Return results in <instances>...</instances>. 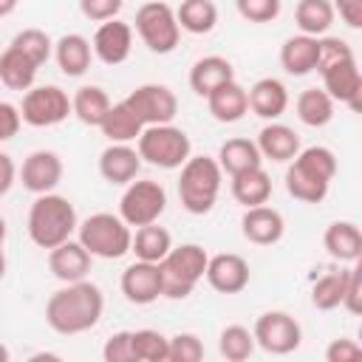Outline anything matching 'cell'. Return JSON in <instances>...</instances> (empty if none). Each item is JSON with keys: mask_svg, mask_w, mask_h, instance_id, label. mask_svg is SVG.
<instances>
[{"mask_svg": "<svg viewBox=\"0 0 362 362\" xmlns=\"http://www.w3.org/2000/svg\"><path fill=\"white\" fill-rule=\"evenodd\" d=\"M331 6L348 28H362V0H331Z\"/></svg>", "mask_w": 362, "mask_h": 362, "instance_id": "cell-49", "label": "cell"}, {"mask_svg": "<svg viewBox=\"0 0 362 362\" xmlns=\"http://www.w3.org/2000/svg\"><path fill=\"white\" fill-rule=\"evenodd\" d=\"M122 6H124V0H79V11L90 23L113 20L122 11Z\"/></svg>", "mask_w": 362, "mask_h": 362, "instance_id": "cell-45", "label": "cell"}, {"mask_svg": "<svg viewBox=\"0 0 362 362\" xmlns=\"http://www.w3.org/2000/svg\"><path fill=\"white\" fill-rule=\"evenodd\" d=\"M175 20L187 34H209L218 23V6L212 0H181Z\"/></svg>", "mask_w": 362, "mask_h": 362, "instance_id": "cell-36", "label": "cell"}, {"mask_svg": "<svg viewBox=\"0 0 362 362\" xmlns=\"http://www.w3.org/2000/svg\"><path fill=\"white\" fill-rule=\"evenodd\" d=\"M90 263H93V255L79 243V240H62L59 246L48 249V269L57 280L62 283H76V280H85L88 272H90Z\"/></svg>", "mask_w": 362, "mask_h": 362, "instance_id": "cell-20", "label": "cell"}, {"mask_svg": "<svg viewBox=\"0 0 362 362\" xmlns=\"http://www.w3.org/2000/svg\"><path fill=\"white\" fill-rule=\"evenodd\" d=\"M218 167L226 173V175H238L249 167H260L263 164V156L257 150V144L252 139H243V136H235V139H226L218 150Z\"/></svg>", "mask_w": 362, "mask_h": 362, "instance_id": "cell-29", "label": "cell"}, {"mask_svg": "<svg viewBox=\"0 0 362 362\" xmlns=\"http://www.w3.org/2000/svg\"><path fill=\"white\" fill-rule=\"evenodd\" d=\"M294 107H297V119L308 127H325L334 119V99L322 88H305L297 96Z\"/></svg>", "mask_w": 362, "mask_h": 362, "instance_id": "cell-35", "label": "cell"}, {"mask_svg": "<svg viewBox=\"0 0 362 362\" xmlns=\"http://www.w3.org/2000/svg\"><path fill=\"white\" fill-rule=\"evenodd\" d=\"M204 359V342L198 334H175L167 345V362H201Z\"/></svg>", "mask_w": 362, "mask_h": 362, "instance_id": "cell-41", "label": "cell"}, {"mask_svg": "<svg viewBox=\"0 0 362 362\" xmlns=\"http://www.w3.org/2000/svg\"><path fill=\"white\" fill-rule=\"evenodd\" d=\"M122 294L133 305H150L161 297V272L158 263L136 260L122 272Z\"/></svg>", "mask_w": 362, "mask_h": 362, "instance_id": "cell-17", "label": "cell"}, {"mask_svg": "<svg viewBox=\"0 0 362 362\" xmlns=\"http://www.w3.org/2000/svg\"><path fill=\"white\" fill-rule=\"evenodd\" d=\"M136 150H139L141 161H147L153 167L178 170L192 156V141L173 122L170 124H147L141 130V136L136 139Z\"/></svg>", "mask_w": 362, "mask_h": 362, "instance_id": "cell-7", "label": "cell"}, {"mask_svg": "<svg viewBox=\"0 0 362 362\" xmlns=\"http://www.w3.org/2000/svg\"><path fill=\"white\" fill-rule=\"evenodd\" d=\"M345 283H348V269H339V272H328L322 277L314 280L311 286V305L317 311H334L342 305V297H345Z\"/></svg>", "mask_w": 362, "mask_h": 362, "instance_id": "cell-37", "label": "cell"}, {"mask_svg": "<svg viewBox=\"0 0 362 362\" xmlns=\"http://www.w3.org/2000/svg\"><path fill=\"white\" fill-rule=\"evenodd\" d=\"M317 42H320L317 71L325 68V65H331V62H339V59L354 57V48H351L345 40H339V37H317Z\"/></svg>", "mask_w": 362, "mask_h": 362, "instance_id": "cell-44", "label": "cell"}, {"mask_svg": "<svg viewBox=\"0 0 362 362\" xmlns=\"http://www.w3.org/2000/svg\"><path fill=\"white\" fill-rule=\"evenodd\" d=\"M6 277V255H3V249H0V280Z\"/></svg>", "mask_w": 362, "mask_h": 362, "instance_id": "cell-54", "label": "cell"}, {"mask_svg": "<svg viewBox=\"0 0 362 362\" xmlns=\"http://www.w3.org/2000/svg\"><path fill=\"white\" fill-rule=\"evenodd\" d=\"M102 356H105V362H136L130 331H116V334H110L107 342H105V348H102Z\"/></svg>", "mask_w": 362, "mask_h": 362, "instance_id": "cell-43", "label": "cell"}, {"mask_svg": "<svg viewBox=\"0 0 362 362\" xmlns=\"http://www.w3.org/2000/svg\"><path fill=\"white\" fill-rule=\"evenodd\" d=\"M240 232L255 246H274L286 232V221L280 209L269 204H257V206H246L240 218Z\"/></svg>", "mask_w": 362, "mask_h": 362, "instance_id": "cell-18", "label": "cell"}, {"mask_svg": "<svg viewBox=\"0 0 362 362\" xmlns=\"http://www.w3.org/2000/svg\"><path fill=\"white\" fill-rule=\"evenodd\" d=\"M206 107L212 113L215 122L221 124H235L249 113V99H246V88L235 79L223 82L221 88H215L206 96Z\"/></svg>", "mask_w": 362, "mask_h": 362, "instance_id": "cell-23", "label": "cell"}, {"mask_svg": "<svg viewBox=\"0 0 362 362\" xmlns=\"http://www.w3.org/2000/svg\"><path fill=\"white\" fill-rule=\"evenodd\" d=\"M28 238L34 246L40 249H54L62 240H68L79 221H76V209L65 195L57 192H42L34 198L31 209H28Z\"/></svg>", "mask_w": 362, "mask_h": 362, "instance_id": "cell-3", "label": "cell"}, {"mask_svg": "<svg viewBox=\"0 0 362 362\" xmlns=\"http://www.w3.org/2000/svg\"><path fill=\"white\" fill-rule=\"evenodd\" d=\"M54 59H57V65L65 76H74V79L82 76L90 68V59H93L90 40L82 37V34H62L54 42Z\"/></svg>", "mask_w": 362, "mask_h": 362, "instance_id": "cell-26", "label": "cell"}, {"mask_svg": "<svg viewBox=\"0 0 362 362\" xmlns=\"http://www.w3.org/2000/svg\"><path fill=\"white\" fill-rule=\"evenodd\" d=\"M76 240L93 255V257H102V260H119L130 252V240H133V232L130 226L113 215V212H93L88 215L79 226H76Z\"/></svg>", "mask_w": 362, "mask_h": 362, "instance_id": "cell-6", "label": "cell"}, {"mask_svg": "<svg viewBox=\"0 0 362 362\" xmlns=\"http://www.w3.org/2000/svg\"><path fill=\"white\" fill-rule=\"evenodd\" d=\"M17 3H20V0H0V20H3V17H8V14H14Z\"/></svg>", "mask_w": 362, "mask_h": 362, "instance_id": "cell-51", "label": "cell"}, {"mask_svg": "<svg viewBox=\"0 0 362 362\" xmlns=\"http://www.w3.org/2000/svg\"><path fill=\"white\" fill-rule=\"evenodd\" d=\"M235 8L249 23H272L280 17L283 0H235Z\"/></svg>", "mask_w": 362, "mask_h": 362, "instance_id": "cell-42", "label": "cell"}, {"mask_svg": "<svg viewBox=\"0 0 362 362\" xmlns=\"http://www.w3.org/2000/svg\"><path fill=\"white\" fill-rule=\"evenodd\" d=\"M337 175V156L331 147L311 144L300 147V153L286 167V189L291 198L303 204H322Z\"/></svg>", "mask_w": 362, "mask_h": 362, "instance_id": "cell-2", "label": "cell"}, {"mask_svg": "<svg viewBox=\"0 0 362 362\" xmlns=\"http://www.w3.org/2000/svg\"><path fill=\"white\" fill-rule=\"evenodd\" d=\"M124 102L133 107V113L141 119V124H170L178 113V99L175 93L167 88V85H158V82H147V85H139L133 88Z\"/></svg>", "mask_w": 362, "mask_h": 362, "instance_id": "cell-12", "label": "cell"}, {"mask_svg": "<svg viewBox=\"0 0 362 362\" xmlns=\"http://www.w3.org/2000/svg\"><path fill=\"white\" fill-rule=\"evenodd\" d=\"M229 79H235V68H232V62H229L226 57H221V54H206V57L195 59L192 68H189V88H192L198 96H204V99H206L215 88H221L223 82H229Z\"/></svg>", "mask_w": 362, "mask_h": 362, "instance_id": "cell-24", "label": "cell"}, {"mask_svg": "<svg viewBox=\"0 0 362 362\" xmlns=\"http://www.w3.org/2000/svg\"><path fill=\"white\" fill-rule=\"evenodd\" d=\"M20 116L31 127H54L71 116V96L59 85H31L23 93Z\"/></svg>", "mask_w": 362, "mask_h": 362, "instance_id": "cell-10", "label": "cell"}, {"mask_svg": "<svg viewBox=\"0 0 362 362\" xmlns=\"http://www.w3.org/2000/svg\"><path fill=\"white\" fill-rule=\"evenodd\" d=\"M325 252L339 263H356L362 257V232L354 221H334L322 235Z\"/></svg>", "mask_w": 362, "mask_h": 362, "instance_id": "cell-25", "label": "cell"}, {"mask_svg": "<svg viewBox=\"0 0 362 362\" xmlns=\"http://www.w3.org/2000/svg\"><path fill=\"white\" fill-rule=\"evenodd\" d=\"M6 235H8V229H6V218L0 215V249H3V243H6Z\"/></svg>", "mask_w": 362, "mask_h": 362, "instance_id": "cell-52", "label": "cell"}, {"mask_svg": "<svg viewBox=\"0 0 362 362\" xmlns=\"http://www.w3.org/2000/svg\"><path fill=\"white\" fill-rule=\"evenodd\" d=\"M11 45L17 51H23L28 59H34L37 65H45L48 57L54 54V42H51V37L42 28H23V31H17Z\"/></svg>", "mask_w": 362, "mask_h": 362, "instance_id": "cell-40", "label": "cell"}, {"mask_svg": "<svg viewBox=\"0 0 362 362\" xmlns=\"http://www.w3.org/2000/svg\"><path fill=\"white\" fill-rule=\"evenodd\" d=\"M218 351L229 362H243V359H249L255 354V337H252V331L246 325H238V322L226 325L221 331V337H218Z\"/></svg>", "mask_w": 362, "mask_h": 362, "instance_id": "cell-38", "label": "cell"}, {"mask_svg": "<svg viewBox=\"0 0 362 362\" xmlns=\"http://www.w3.org/2000/svg\"><path fill=\"white\" fill-rule=\"evenodd\" d=\"M170 249H173V238L164 226H158V221L147 226H136V235L130 240V252L136 255V260L158 263Z\"/></svg>", "mask_w": 362, "mask_h": 362, "instance_id": "cell-33", "label": "cell"}, {"mask_svg": "<svg viewBox=\"0 0 362 362\" xmlns=\"http://www.w3.org/2000/svg\"><path fill=\"white\" fill-rule=\"evenodd\" d=\"M317 57H320V42L317 37L308 34H294L280 48V65L291 76H305L317 71Z\"/></svg>", "mask_w": 362, "mask_h": 362, "instance_id": "cell-27", "label": "cell"}, {"mask_svg": "<svg viewBox=\"0 0 362 362\" xmlns=\"http://www.w3.org/2000/svg\"><path fill=\"white\" fill-rule=\"evenodd\" d=\"M99 130L105 133L107 141H124V144H130V141H136V139L141 136L144 124H141V119L133 113V107L122 99V102L110 105V110L105 113Z\"/></svg>", "mask_w": 362, "mask_h": 362, "instance_id": "cell-31", "label": "cell"}, {"mask_svg": "<svg viewBox=\"0 0 362 362\" xmlns=\"http://www.w3.org/2000/svg\"><path fill=\"white\" fill-rule=\"evenodd\" d=\"M249 263L246 257L235 255V252H221V255H212L206 260V283L218 291V294H240L246 286H249Z\"/></svg>", "mask_w": 362, "mask_h": 362, "instance_id": "cell-15", "label": "cell"}, {"mask_svg": "<svg viewBox=\"0 0 362 362\" xmlns=\"http://www.w3.org/2000/svg\"><path fill=\"white\" fill-rule=\"evenodd\" d=\"M325 359H328V362H356V359H362V348H359L354 339L339 337V339H334V342L325 348Z\"/></svg>", "mask_w": 362, "mask_h": 362, "instance_id": "cell-47", "label": "cell"}, {"mask_svg": "<svg viewBox=\"0 0 362 362\" xmlns=\"http://www.w3.org/2000/svg\"><path fill=\"white\" fill-rule=\"evenodd\" d=\"M342 308H348L351 314H359V311H362V266H359V260L351 263V269H348V283H345Z\"/></svg>", "mask_w": 362, "mask_h": 362, "instance_id": "cell-46", "label": "cell"}, {"mask_svg": "<svg viewBox=\"0 0 362 362\" xmlns=\"http://www.w3.org/2000/svg\"><path fill=\"white\" fill-rule=\"evenodd\" d=\"M252 337H255V345H260L266 354L286 356V354L300 348L303 328H300V322L288 311H263L255 320Z\"/></svg>", "mask_w": 362, "mask_h": 362, "instance_id": "cell-11", "label": "cell"}, {"mask_svg": "<svg viewBox=\"0 0 362 362\" xmlns=\"http://www.w3.org/2000/svg\"><path fill=\"white\" fill-rule=\"evenodd\" d=\"M8 356H11V354H8V348L0 342V362H8Z\"/></svg>", "mask_w": 362, "mask_h": 362, "instance_id": "cell-53", "label": "cell"}, {"mask_svg": "<svg viewBox=\"0 0 362 362\" xmlns=\"http://www.w3.org/2000/svg\"><path fill=\"white\" fill-rule=\"evenodd\" d=\"M232 198L240 206L269 204V198H272V178L263 170V164L260 167H249V170L232 175Z\"/></svg>", "mask_w": 362, "mask_h": 362, "instance_id": "cell-28", "label": "cell"}, {"mask_svg": "<svg viewBox=\"0 0 362 362\" xmlns=\"http://www.w3.org/2000/svg\"><path fill=\"white\" fill-rule=\"evenodd\" d=\"M178 170H181L178 175L181 206L189 215L212 212L221 192V181H223V170L218 167V161L212 156H189Z\"/></svg>", "mask_w": 362, "mask_h": 362, "instance_id": "cell-4", "label": "cell"}, {"mask_svg": "<svg viewBox=\"0 0 362 362\" xmlns=\"http://www.w3.org/2000/svg\"><path fill=\"white\" fill-rule=\"evenodd\" d=\"M23 124V116H20V107L11 105V102H3L0 99V141H8L17 136Z\"/></svg>", "mask_w": 362, "mask_h": 362, "instance_id": "cell-48", "label": "cell"}, {"mask_svg": "<svg viewBox=\"0 0 362 362\" xmlns=\"http://www.w3.org/2000/svg\"><path fill=\"white\" fill-rule=\"evenodd\" d=\"M255 144H257V150H260L263 158L277 161V164H288L300 153V136H297V130L288 127V124H283V122H277V119L260 127Z\"/></svg>", "mask_w": 362, "mask_h": 362, "instance_id": "cell-22", "label": "cell"}, {"mask_svg": "<svg viewBox=\"0 0 362 362\" xmlns=\"http://www.w3.org/2000/svg\"><path fill=\"white\" fill-rule=\"evenodd\" d=\"M102 311H105V294L96 283L85 277L76 283H65L48 297L45 322L51 325V331L62 337H76L96 328V322L102 320Z\"/></svg>", "mask_w": 362, "mask_h": 362, "instance_id": "cell-1", "label": "cell"}, {"mask_svg": "<svg viewBox=\"0 0 362 362\" xmlns=\"http://www.w3.org/2000/svg\"><path fill=\"white\" fill-rule=\"evenodd\" d=\"M334 6L331 0H300L294 8V23L300 34L308 37H325L328 28L334 25Z\"/></svg>", "mask_w": 362, "mask_h": 362, "instance_id": "cell-34", "label": "cell"}, {"mask_svg": "<svg viewBox=\"0 0 362 362\" xmlns=\"http://www.w3.org/2000/svg\"><path fill=\"white\" fill-rule=\"evenodd\" d=\"M14 178H17V167H14L11 156H8V153H0V198L11 189Z\"/></svg>", "mask_w": 362, "mask_h": 362, "instance_id": "cell-50", "label": "cell"}, {"mask_svg": "<svg viewBox=\"0 0 362 362\" xmlns=\"http://www.w3.org/2000/svg\"><path fill=\"white\" fill-rule=\"evenodd\" d=\"M93 57L105 65H122L133 51V25L124 20H105L99 23L93 40H90Z\"/></svg>", "mask_w": 362, "mask_h": 362, "instance_id": "cell-14", "label": "cell"}, {"mask_svg": "<svg viewBox=\"0 0 362 362\" xmlns=\"http://www.w3.org/2000/svg\"><path fill=\"white\" fill-rule=\"evenodd\" d=\"M110 96L105 93V88L99 85H82L74 96H71V113L82 122V124H90V127H99L105 113L110 110Z\"/></svg>", "mask_w": 362, "mask_h": 362, "instance_id": "cell-32", "label": "cell"}, {"mask_svg": "<svg viewBox=\"0 0 362 362\" xmlns=\"http://www.w3.org/2000/svg\"><path fill=\"white\" fill-rule=\"evenodd\" d=\"M320 76H322V90L334 102H342L351 110L362 107V74H359L356 57H348V59L320 68Z\"/></svg>", "mask_w": 362, "mask_h": 362, "instance_id": "cell-13", "label": "cell"}, {"mask_svg": "<svg viewBox=\"0 0 362 362\" xmlns=\"http://www.w3.org/2000/svg\"><path fill=\"white\" fill-rule=\"evenodd\" d=\"M40 65L34 59H28L23 51H17L14 45H8L0 54V85H6L8 90H28L37 79Z\"/></svg>", "mask_w": 362, "mask_h": 362, "instance_id": "cell-30", "label": "cell"}, {"mask_svg": "<svg viewBox=\"0 0 362 362\" xmlns=\"http://www.w3.org/2000/svg\"><path fill=\"white\" fill-rule=\"evenodd\" d=\"M167 209V192L158 181L141 178L124 184V192L119 198V218L127 226H147L156 223Z\"/></svg>", "mask_w": 362, "mask_h": 362, "instance_id": "cell-9", "label": "cell"}, {"mask_svg": "<svg viewBox=\"0 0 362 362\" xmlns=\"http://www.w3.org/2000/svg\"><path fill=\"white\" fill-rule=\"evenodd\" d=\"M130 339H133V356H136V362H167L170 337H164L161 331H156V328H139V331H130Z\"/></svg>", "mask_w": 362, "mask_h": 362, "instance_id": "cell-39", "label": "cell"}, {"mask_svg": "<svg viewBox=\"0 0 362 362\" xmlns=\"http://www.w3.org/2000/svg\"><path fill=\"white\" fill-rule=\"evenodd\" d=\"M206 249L198 243H181L173 246L161 260H158V272H161V297L167 300H184L195 291V286L204 280L206 272Z\"/></svg>", "mask_w": 362, "mask_h": 362, "instance_id": "cell-5", "label": "cell"}, {"mask_svg": "<svg viewBox=\"0 0 362 362\" xmlns=\"http://www.w3.org/2000/svg\"><path fill=\"white\" fill-rule=\"evenodd\" d=\"M246 99H249V110L255 116H260L266 122H274L288 107V88L274 76H263L246 90Z\"/></svg>", "mask_w": 362, "mask_h": 362, "instance_id": "cell-21", "label": "cell"}, {"mask_svg": "<svg viewBox=\"0 0 362 362\" xmlns=\"http://www.w3.org/2000/svg\"><path fill=\"white\" fill-rule=\"evenodd\" d=\"M136 34L153 54H173L181 40L175 8L164 0H147L136 11Z\"/></svg>", "mask_w": 362, "mask_h": 362, "instance_id": "cell-8", "label": "cell"}, {"mask_svg": "<svg viewBox=\"0 0 362 362\" xmlns=\"http://www.w3.org/2000/svg\"><path fill=\"white\" fill-rule=\"evenodd\" d=\"M20 178L23 187L34 195L54 192V187L62 181V158L54 150H34L25 156L20 167Z\"/></svg>", "mask_w": 362, "mask_h": 362, "instance_id": "cell-16", "label": "cell"}, {"mask_svg": "<svg viewBox=\"0 0 362 362\" xmlns=\"http://www.w3.org/2000/svg\"><path fill=\"white\" fill-rule=\"evenodd\" d=\"M141 170V156L133 144H124V141H110L102 153H99V175L107 181V184H116V187H124L130 184Z\"/></svg>", "mask_w": 362, "mask_h": 362, "instance_id": "cell-19", "label": "cell"}]
</instances>
